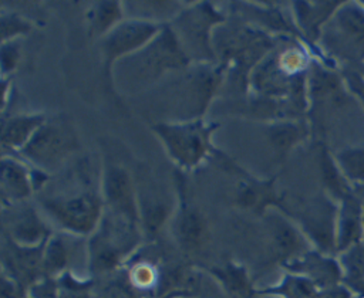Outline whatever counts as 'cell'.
<instances>
[{"label": "cell", "mask_w": 364, "mask_h": 298, "mask_svg": "<svg viewBox=\"0 0 364 298\" xmlns=\"http://www.w3.org/2000/svg\"><path fill=\"white\" fill-rule=\"evenodd\" d=\"M55 213L70 227L87 228L97 214V204L92 199L81 197L55 206Z\"/></svg>", "instance_id": "1"}, {"label": "cell", "mask_w": 364, "mask_h": 298, "mask_svg": "<svg viewBox=\"0 0 364 298\" xmlns=\"http://www.w3.org/2000/svg\"><path fill=\"white\" fill-rule=\"evenodd\" d=\"M181 237L185 244L188 245H196L200 243L203 233H205V226L202 219L195 214V213H188L181 221Z\"/></svg>", "instance_id": "2"}]
</instances>
